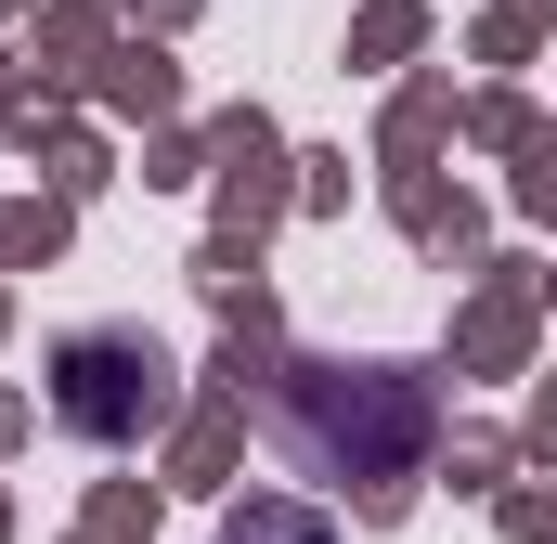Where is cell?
Masks as SVG:
<instances>
[{
    "instance_id": "cell-1",
    "label": "cell",
    "mask_w": 557,
    "mask_h": 544,
    "mask_svg": "<svg viewBox=\"0 0 557 544\" xmlns=\"http://www.w3.org/2000/svg\"><path fill=\"white\" fill-rule=\"evenodd\" d=\"M234 544H324V532H311V519H273V506H260V519H234Z\"/></svg>"
}]
</instances>
